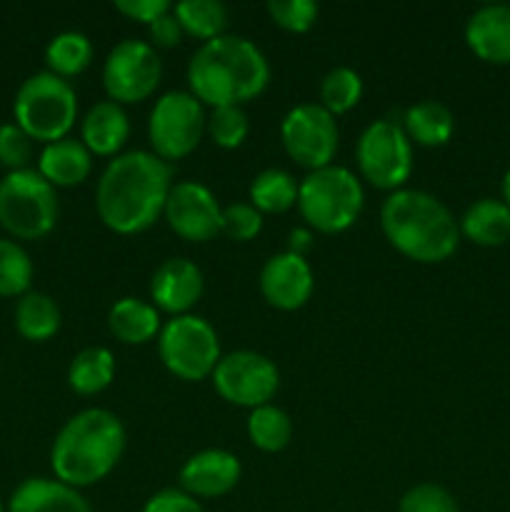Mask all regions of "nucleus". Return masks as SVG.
<instances>
[{"mask_svg":"<svg viewBox=\"0 0 510 512\" xmlns=\"http://www.w3.org/2000/svg\"><path fill=\"white\" fill-rule=\"evenodd\" d=\"M170 188V163L160 160L153 150H128L105 165L95 188V210L113 233H145L163 215Z\"/></svg>","mask_w":510,"mask_h":512,"instance_id":"f257e3e1","label":"nucleus"},{"mask_svg":"<svg viewBox=\"0 0 510 512\" xmlns=\"http://www.w3.org/2000/svg\"><path fill=\"white\" fill-rule=\"evenodd\" d=\"M270 83L263 50L243 35H220L203 43L188 63V93L203 105L223 108L255 100Z\"/></svg>","mask_w":510,"mask_h":512,"instance_id":"f03ea898","label":"nucleus"},{"mask_svg":"<svg viewBox=\"0 0 510 512\" xmlns=\"http://www.w3.org/2000/svg\"><path fill=\"white\" fill-rule=\"evenodd\" d=\"M125 453V428L115 413L88 408L75 413L58 430L50 448L55 480L75 490L108 478Z\"/></svg>","mask_w":510,"mask_h":512,"instance_id":"7ed1b4c3","label":"nucleus"},{"mask_svg":"<svg viewBox=\"0 0 510 512\" xmlns=\"http://www.w3.org/2000/svg\"><path fill=\"white\" fill-rule=\"evenodd\" d=\"M385 240L415 263H443L458 250L460 225L448 205L425 190L403 188L390 193L380 208Z\"/></svg>","mask_w":510,"mask_h":512,"instance_id":"20e7f679","label":"nucleus"},{"mask_svg":"<svg viewBox=\"0 0 510 512\" xmlns=\"http://www.w3.org/2000/svg\"><path fill=\"white\" fill-rule=\"evenodd\" d=\"M365 193L353 170L343 165L313 170L298 185L300 218L310 230L323 235L345 233L360 218Z\"/></svg>","mask_w":510,"mask_h":512,"instance_id":"39448f33","label":"nucleus"},{"mask_svg":"<svg viewBox=\"0 0 510 512\" xmlns=\"http://www.w3.org/2000/svg\"><path fill=\"white\" fill-rule=\"evenodd\" d=\"M15 125L33 143H55L68 138L78 120V95L70 80L40 70L23 80L13 100Z\"/></svg>","mask_w":510,"mask_h":512,"instance_id":"423d86ee","label":"nucleus"},{"mask_svg":"<svg viewBox=\"0 0 510 512\" xmlns=\"http://www.w3.org/2000/svg\"><path fill=\"white\" fill-rule=\"evenodd\" d=\"M58 215V190L35 168L0 178V228L13 240L45 238L58 223Z\"/></svg>","mask_w":510,"mask_h":512,"instance_id":"0eeeda50","label":"nucleus"},{"mask_svg":"<svg viewBox=\"0 0 510 512\" xmlns=\"http://www.w3.org/2000/svg\"><path fill=\"white\" fill-rule=\"evenodd\" d=\"M158 355L165 370L185 383L210 378L220 363V340L213 325L200 315H178L163 325L158 335Z\"/></svg>","mask_w":510,"mask_h":512,"instance_id":"6e6552de","label":"nucleus"},{"mask_svg":"<svg viewBox=\"0 0 510 512\" xmlns=\"http://www.w3.org/2000/svg\"><path fill=\"white\" fill-rule=\"evenodd\" d=\"M205 105L188 90H170L155 100L148 118V140L153 153L165 163L193 153L205 135Z\"/></svg>","mask_w":510,"mask_h":512,"instance_id":"1a4fd4ad","label":"nucleus"},{"mask_svg":"<svg viewBox=\"0 0 510 512\" xmlns=\"http://www.w3.org/2000/svg\"><path fill=\"white\" fill-rule=\"evenodd\" d=\"M355 160L363 180L373 188L395 193L403 190L413 173V143L400 123L390 118L375 120L360 133Z\"/></svg>","mask_w":510,"mask_h":512,"instance_id":"9d476101","label":"nucleus"},{"mask_svg":"<svg viewBox=\"0 0 510 512\" xmlns=\"http://www.w3.org/2000/svg\"><path fill=\"white\" fill-rule=\"evenodd\" d=\"M160 78H163L160 55L145 40H120L103 63V88L108 100L118 105L148 100L158 90Z\"/></svg>","mask_w":510,"mask_h":512,"instance_id":"9b49d317","label":"nucleus"},{"mask_svg":"<svg viewBox=\"0 0 510 512\" xmlns=\"http://www.w3.org/2000/svg\"><path fill=\"white\" fill-rule=\"evenodd\" d=\"M213 388L225 403L255 410L268 405L280 388V373L275 363L255 350H235L215 365Z\"/></svg>","mask_w":510,"mask_h":512,"instance_id":"f8f14e48","label":"nucleus"},{"mask_svg":"<svg viewBox=\"0 0 510 512\" xmlns=\"http://www.w3.org/2000/svg\"><path fill=\"white\" fill-rule=\"evenodd\" d=\"M338 123L320 103H300L285 113L280 125L283 148L308 173L333 165L338 153Z\"/></svg>","mask_w":510,"mask_h":512,"instance_id":"ddd939ff","label":"nucleus"},{"mask_svg":"<svg viewBox=\"0 0 510 512\" xmlns=\"http://www.w3.org/2000/svg\"><path fill=\"white\" fill-rule=\"evenodd\" d=\"M163 218L178 238L190 240V243H208L215 235H220L223 208L208 185L198 180H183L170 188Z\"/></svg>","mask_w":510,"mask_h":512,"instance_id":"4468645a","label":"nucleus"},{"mask_svg":"<svg viewBox=\"0 0 510 512\" xmlns=\"http://www.w3.org/2000/svg\"><path fill=\"white\" fill-rule=\"evenodd\" d=\"M313 288L315 278L308 258H300L288 250L270 255L260 270V293H263L265 303L283 313L303 308L313 295Z\"/></svg>","mask_w":510,"mask_h":512,"instance_id":"2eb2a0df","label":"nucleus"},{"mask_svg":"<svg viewBox=\"0 0 510 512\" xmlns=\"http://www.w3.org/2000/svg\"><path fill=\"white\" fill-rule=\"evenodd\" d=\"M203 290V273L188 258L163 260L150 278V300L160 313H168L170 318L188 315L200 303Z\"/></svg>","mask_w":510,"mask_h":512,"instance_id":"dca6fc26","label":"nucleus"},{"mask_svg":"<svg viewBox=\"0 0 510 512\" xmlns=\"http://www.w3.org/2000/svg\"><path fill=\"white\" fill-rule=\"evenodd\" d=\"M240 460L223 448H208L190 455L180 468V490L198 498H223L240 483Z\"/></svg>","mask_w":510,"mask_h":512,"instance_id":"f3484780","label":"nucleus"},{"mask_svg":"<svg viewBox=\"0 0 510 512\" xmlns=\"http://www.w3.org/2000/svg\"><path fill=\"white\" fill-rule=\"evenodd\" d=\"M465 43L480 60L493 65L510 63V5H480L465 23Z\"/></svg>","mask_w":510,"mask_h":512,"instance_id":"a211bd4d","label":"nucleus"},{"mask_svg":"<svg viewBox=\"0 0 510 512\" xmlns=\"http://www.w3.org/2000/svg\"><path fill=\"white\" fill-rule=\"evenodd\" d=\"M5 512H93L80 490L50 478H28L13 490Z\"/></svg>","mask_w":510,"mask_h":512,"instance_id":"6ab92c4d","label":"nucleus"},{"mask_svg":"<svg viewBox=\"0 0 510 512\" xmlns=\"http://www.w3.org/2000/svg\"><path fill=\"white\" fill-rule=\"evenodd\" d=\"M130 135V120L123 105L113 100H100L85 113L80 123V143L90 150V155L115 158Z\"/></svg>","mask_w":510,"mask_h":512,"instance_id":"aec40b11","label":"nucleus"},{"mask_svg":"<svg viewBox=\"0 0 510 512\" xmlns=\"http://www.w3.org/2000/svg\"><path fill=\"white\" fill-rule=\"evenodd\" d=\"M38 170L55 190L58 188H75L85 183L93 170V155L80 140L63 138L55 143L43 145L38 155Z\"/></svg>","mask_w":510,"mask_h":512,"instance_id":"412c9836","label":"nucleus"},{"mask_svg":"<svg viewBox=\"0 0 510 512\" xmlns=\"http://www.w3.org/2000/svg\"><path fill=\"white\" fill-rule=\"evenodd\" d=\"M460 235L483 248H498L510 240V208L503 198H480L458 220Z\"/></svg>","mask_w":510,"mask_h":512,"instance_id":"4be33fe9","label":"nucleus"},{"mask_svg":"<svg viewBox=\"0 0 510 512\" xmlns=\"http://www.w3.org/2000/svg\"><path fill=\"white\" fill-rule=\"evenodd\" d=\"M108 328L125 345H145L158 338L163 323L160 310L140 298H120L108 313Z\"/></svg>","mask_w":510,"mask_h":512,"instance_id":"5701e85b","label":"nucleus"},{"mask_svg":"<svg viewBox=\"0 0 510 512\" xmlns=\"http://www.w3.org/2000/svg\"><path fill=\"white\" fill-rule=\"evenodd\" d=\"M400 125L410 143L423 145V148H440L455 133L453 113L440 100H420V103L410 105Z\"/></svg>","mask_w":510,"mask_h":512,"instance_id":"b1692460","label":"nucleus"},{"mask_svg":"<svg viewBox=\"0 0 510 512\" xmlns=\"http://www.w3.org/2000/svg\"><path fill=\"white\" fill-rule=\"evenodd\" d=\"M13 323L23 340H28V343H45V340L58 335L63 315H60L58 303L48 293L30 290V293H25L15 303Z\"/></svg>","mask_w":510,"mask_h":512,"instance_id":"393cba45","label":"nucleus"},{"mask_svg":"<svg viewBox=\"0 0 510 512\" xmlns=\"http://www.w3.org/2000/svg\"><path fill=\"white\" fill-rule=\"evenodd\" d=\"M115 378V358L108 348H83L68 365V385L73 393L98 395L113 383Z\"/></svg>","mask_w":510,"mask_h":512,"instance_id":"a878e982","label":"nucleus"},{"mask_svg":"<svg viewBox=\"0 0 510 512\" xmlns=\"http://www.w3.org/2000/svg\"><path fill=\"white\" fill-rule=\"evenodd\" d=\"M298 185L283 168H265L250 183V205L258 213L280 215L298 205Z\"/></svg>","mask_w":510,"mask_h":512,"instance_id":"bb28decb","label":"nucleus"},{"mask_svg":"<svg viewBox=\"0 0 510 512\" xmlns=\"http://www.w3.org/2000/svg\"><path fill=\"white\" fill-rule=\"evenodd\" d=\"M173 15L185 35L203 43L220 38L228 28V10L220 0H180L173 5Z\"/></svg>","mask_w":510,"mask_h":512,"instance_id":"cd10ccee","label":"nucleus"},{"mask_svg":"<svg viewBox=\"0 0 510 512\" xmlns=\"http://www.w3.org/2000/svg\"><path fill=\"white\" fill-rule=\"evenodd\" d=\"M90 63H93V43L78 30L58 33L45 48V68L63 80L80 75Z\"/></svg>","mask_w":510,"mask_h":512,"instance_id":"c85d7f7f","label":"nucleus"},{"mask_svg":"<svg viewBox=\"0 0 510 512\" xmlns=\"http://www.w3.org/2000/svg\"><path fill=\"white\" fill-rule=\"evenodd\" d=\"M248 438L263 453H280L293 440V420L278 405H260L248 415Z\"/></svg>","mask_w":510,"mask_h":512,"instance_id":"c756f323","label":"nucleus"},{"mask_svg":"<svg viewBox=\"0 0 510 512\" xmlns=\"http://www.w3.org/2000/svg\"><path fill=\"white\" fill-rule=\"evenodd\" d=\"M33 260L13 238H0V298H23L33 285Z\"/></svg>","mask_w":510,"mask_h":512,"instance_id":"7c9ffc66","label":"nucleus"},{"mask_svg":"<svg viewBox=\"0 0 510 512\" xmlns=\"http://www.w3.org/2000/svg\"><path fill=\"white\" fill-rule=\"evenodd\" d=\"M360 98H363V78L353 68L340 65V68L325 73L323 83H320V105L333 118L353 110L360 103Z\"/></svg>","mask_w":510,"mask_h":512,"instance_id":"2f4dec72","label":"nucleus"},{"mask_svg":"<svg viewBox=\"0 0 510 512\" xmlns=\"http://www.w3.org/2000/svg\"><path fill=\"white\" fill-rule=\"evenodd\" d=\"M205 133L213 138V143L223 150H235L248 140L250 120L240 105H223L213 108L205 123Z\"/></svg>","mask_w":510,"mask_h":512,"instance_id":"473e14b6","label":"nucleus"},{"mask_svg":"<svg viewBox=\"0 0 510 512\" xmlns=\"http://www.w3.org/2000/svg\"><path fill=\"white\" fill-rule=\"evenodd\" d=\"M270 20L285 33H308L318 20V3L313 0H270L265 5Z\"/></svg>","mask_w":510,"mask_h":512,"instance_id":"72a5a7b5","label":"nucleus"},{"mask_svg":"<svg viewBox=\"0 0 510 512\" xmlns=\"http://www.w3.org/2000/svg\"><path fill=\"white\" fill-rule=\"evenodd\" d=\"M398 512H460L458 500L448 488L435 483H420L405 490Z\"/></svg>","mask_w":510,"mask_h":512,"instance_id":"f704fd0d","label":"nucleus"},{"mask_svg":"<svg viewBox=\"0 0 510 512\" xmlns=\"http://www.w3.org/2000/svg\"><path fill=\"white\" fill-rule=\"evenodd\" d=\"M260 230H263V213H258L250 203H233L223 208L220 233L228 235L230 240L248 243V240L258 238Z\"/></svg>","mask_w":510,"mask_h":512,"instance_id":"c9c22d12","label":"nucleus"},{"mask_svg":"<svg viewBox=\"0 0 510 512\" xmlns=\"http://www.w3.org/2000/svg\"><path fill=\"white\" fill-rule=\"evenodd\" d=\"M33 160V140L15 123L0 125V168L8 173L25 170Z\"/></svg>","mask_w":510,"mask_h":512,"instance_id":"e433bc0d","label":"nucleus"},{"mask_svg":"<svg viewBox=\"0 0 510 512\" xmlns=\"http://www.w3.org/2000/svg\"><path fill=\"white\" fill-rule=\"evenodd\" d=\"M143 512H205L203 505L193 495L183 493L180 488H165L160 493L150 495Z\"/></svg>","mask_w":510,"mask_h":512,"instance_id":"4c0bfd02","label":"nucleus"},{"mask_svg":"<svg viewBox=\"0 0 510 512\" xmlns=\"http://www.w3.org/2000/svg\"><path fill=\"white\" fill-rule=\"evenodd\" d=\"M115 10L123 13L125 18L130 20H138V23L150 25L160 18V15L170 13L173 5L168 0H118L115 3Z\"/></svg>","mask_w":510,"mask_h":512,"instance_id":"58836bf2","label":"nucleus"},{"mask_svg":"<svg viewBox=\"0 0 510 512\" xmlns=\"http://www.w3.org/2000/svg\"><path fill=\"white\" fill-rule=\"evenodd\" d=\"M148 33H150V40H153V48H175V45L183 43L185 33L183 28H180L178 18L173 15V10L165 15H160L155 23L148 25Z\"/></svg>","mask_w":510,"mask_h":512,"instance_id":"ea45409f","label":"nucleus"},{"mask_svg":"<svg viewBox=\"0 0 510 512\" xmlns=\"http://www.w3.org/2000/svg\"><path fill=\"white\" fill-rule=\"evenodd\" d=\"M310 248H313V230L310 228H295L288 235V253L300 255V258H308Z\"/></svg>","mask_w":510,"mask_h":512,"instance_id":"a19ab883","label":"nucleus"},{"mask_svg":"<svg viewBox=\"0 0 510 512\" xmlns=\"http://www.w3.org/2000/svg\"><path fill=\"white\" fill-rule=\"evenodd\" d=\"M500 188H503V200L508 203V208H510V170L503 175V185H500Z\"/></svg>","mask_w":510,"mask_h":512,"instance_id":"79ce46f5","label":"nucleus"},{"mask_svg":"<svg viewBox=\"0 0 510 512\" xmlns=\"http://www.w3.org/2000/svg\"><path fill=\"white\" fill-rule=\"evenodd\" d=\"M0 512H5V505H3V498H0Z\"/></svg>","mask_w":510,"mask_h":512,"instance_id":"37998d69","label":"nucleus"}]
</instances>
